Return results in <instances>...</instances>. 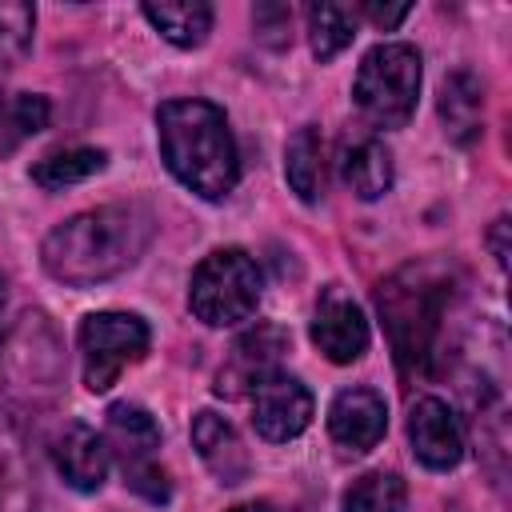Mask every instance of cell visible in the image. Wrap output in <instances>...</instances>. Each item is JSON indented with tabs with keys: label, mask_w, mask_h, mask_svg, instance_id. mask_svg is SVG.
I'll list each match as a JSON object with an SVG mask.
<instances>
[{
	"label": "cell",
	"mask_w": 512,
	"mask_h": 512,
	"mask_svg": "<svg viewBox=\"0 0 512 512\" xmlns=\"http://www.w3.org/2000/svg\"><path fill=\"white\" fill-rule=\"evenodd\" d=\"M48 100L36 92H8L0 96V156L20 148L28 136H36L48 124Z\"/></svg>",
	"instance_id": "20"
},
{
	"label": "cell",
	"mask_w": 512,
	"mask_h": 512,
	"mask_svg": "<svg viewBox=\"0 0 512 512\" xmlns=\"http://www.w3.org/2000/svg\"><path fill=\"white\" fill-rule=\"evenodd\" d=\"M104 160H108V156H104L100 148H64V152H52V156L36 160V164H32V180H36L40 188H48V192H60V188L80 184V180H88L92 172H100Z\"/></svg>",
	"instance_id": "22"
},
{
	"label": "cell",
	"mask_w": 512,
	"mask_h": 512,
	"mask_svg": "<svg viewBox=\"0 0 512 512\" xmlns=\"http://www.w3.org/2000/svg\"><path fill=\"white\" fill-rule=\"evenodd\" d=\"M152 232L156 220L144 204H100L56 224L40 244V260L52 280L92 288L128 272L152 244Z\"/></svg>",
	"instance_id": "1"
},
{
	"label": "cell",
	"mask_w": 512,
	"mask_h": 512,
	"mask_svg": "<svg viewBox=\"0 0 512 512\" xmlns=\"http://www.w3.org/2000/svg\"><path fill=\"white\" fill-rule=\"evenodd\" d=\"M352 12L364 16V20H372L376 28H396V24L408 16V4H396V8H384V4H356Z\"/></svg>",
	"instance_id": "25"
},
{
	"label": "cell",
	"mask_w": 512,
	"mask_h": 512,
	"mask_svg": "<svg viewBox=\"0 0 512 512\" xmlns=\"http://www.w3.org/2000/svg\"><path fill=\"white\" fill-rule=\"evenodd\" d=\"M80 372L88 392H108L120 372L144 360L152 332L136 312H92L80 324Z\"/></svg>",
	"instance_id": "7"
},
{
	"label": "cell",
	"mask_w": 512,
	"mask_h": 512,
	"mask_svg": "<svg viewBox=\"0 0 512 512\" xmlns=\"http://www.w3.org/2000/svg\"><path fill=\"white\" fill-rule=\"evenodd\" d=\"M376 304L404 372H428L440 348L444 312L452 304V280L444 264H404L376 288Z\"/></svg>",
	"instance_id": "3"
},
{
	"label": "cell",
	"mask_w": 512,
	"mask_h": 512,
	"mask_svg": "<svg viewBox=\"0 0 512 512\" xmlns=\"http://www.w3.org/2000/svg\"><path fill=\"white\" fill-rule=\"evenodd\" d=\"M504 232H508V220L500 216V220L492 224V232H488V244H492V256H496V264H500V268L508 264V244H504Z\"/></svg>",
	"instance_id": "26"
},
{
	"label": "cell",
	"mask_w": 512,
	"mask_h": 512,
	"mask_svg": "<svg viewBox=\"0 0 512 512\" xmlns=\"http://www.w3.org/2000/svg\"><path fill=\"white\" fill-rule=\"evenodd\" d=\"M36 32V8L24 0H0V80L24 60Z\"/></svg>",
	"instance_id": "24"
},
{
	"label": "cell",
	"mask_w": 512,
	"mask_h": 512,
	"mask_svg": "<svg viewBox=\"0 0 512 512\" xmlns=\"http://www.w3.org/2000/svg\"><path fill=\"white\" fill-rule=\"evenodd\" d=\"M252 424L264 440L272 444H284L292 436H300L308 424H312V412H316V400L312 392L288 376V372H272L268 380H260L252 392Z\"/></svg>",
	"instance_id": "8"
},
{
	"label": "cell",
	"mask_w": 512,
	"mask_h": 512,
	"mask_svg": "<svg viewBox=\"0 0 512 512\" xmlns=\"http://www.w3.org/2000/svg\"><path fill=\"white\" fill-rule=\"evenodd\" d=\"M312 344L332 364H352L368 348V320L352 296H344L336 284H328L312 312Z\"/></svg>",
	"instance_id": "11"
},
{
	"label": "cell",
	"mask_w": 512,
	"mask_h": 512,
	"mask_svg": "<svg viewBox=\"0 0 512 512\" xmlns=\"http://www.w3.org/2000/svg\"><path fill=\"white\" fill-rule=\"evenodd\" d=\"M388 428V404L376 388H344L328 408V432L348 452H368L384 440Z\"/></svg>",
	"instance_id": "12"
},
{
	"label": "cell",
	"mask_w": 512,
	"mask_h": 512,
	"mask_svg": "<svg viewBox=\"0 0 512 512\" xmlns=\"http://www.w3.org/2000/svg\"><path fill=\"white\" fill-rule=\"evenodd\" d=\"M144 20L176 48H196L212 32V4L204 0H172V4H144Z\"/></svg>",
	"instance_id": "17"
},
{
	"label": "cell",
	"mask_w": 512,
	"mask_h": 512,
	"mask_svg": "<svg viewBox=\"0 0 512 512\" xmlns=\"http://www.w3.org/2000/svg\"><path fill=\"white\" fill-rule=\"evenodd\" d=\"M4 308H8V280L0 276V336H4Z\"/></svg>",
	"instance_id": "28"
},
{
	"label": "cell",
	"mask_w": 512,
	"mask_h": 512,
	"mask_svg": "<svg viewBox=\"0 0 512 512\" xmlns=\"http://www.w3.org/2000/svg\"><path fill=\"white\" fill-rule=\"evenodd\" d=\"M192 444L204 460V468L220 480V484H244L248 472H252V460H248V448L240 440V432L216 416V412H196L192 420Z\"/></svg>",
	"instance_id": "14"
},
{
	"label": "cell",
	"mask_w": 512,
	"mask_h": 512,
	"mask_svg": "<svg viewBox=\"0 0 512 512\" xmlns=\"http://www.w3.org/2000/svg\"><path fill=\"white\" fill-rule=\"evenodd\" d=\"M440 120L456 144H472L484 124V92L472 72H452L440 88Z\"/></svg>",
	"instance_id": "16"
},
{
	"label": "cell",
	"mask_w": 512,
	"mask_h": 512,
	"mask_svg": "<svg viewBox=\"0 0 512 512\" xmlns=\"http://www.w3.org/2000/svg\"><path fill=\"white\" fill-rule=\"evenodd\" d=\"M284 176H288L292 192L304 204L320 200V192H324V140H320L316 124H304L288 140V148H284Z\"/></svg>",
	"instance_id": "19"
},
{
	"label": "cell",
	"mask_w": 512,
	"mask_h": 512,
	"mask_svg": "<svg viewBox=\"0 0 512 512\" xmlns=\"http://www.w3.org/2000/svg\"><path fill=\"white\" fill-rule=\"evenodd\" d=\"M284 352H288V332L284 328H276V324L248 328L232 344V352H228V360H224V368L216 376V392L220 396H244V392H252L260 380H268L272 372H280V356Z\"/></svg>",
	"instance_id": "9"
},
{
	"label": "cell",
	"mask_w": 512,
	"mask_h": 512,
	"mask_svg": "<svg viewBox=\"0 0 512 512\" xmlns=\"http://www.w3.org/2000/svg\"><path fill=\"white\" fill-rule=\"evenodd\" d=\"M28 504H32V468L24 456V436L0 412V512H28Z\"/></svg>",
	"instance_id": "18"
},
{
	"label": "cell",
	"mask_w": 512,
	"mask_h": 512,
	"mask_svg": "<svg viewBox=\"0 0 512 512\" xmlns=\"http://www.w3.org/2000/svg\"><path fill=\"white\" fill-rule=\"evenodd\" d=\"M356 36V12L344 4H308V44L320 60L340 56Z\"/></svg>",
	"instance_id": "21"
},
{
	"label": "cell",
	"mask_w": 512,
	"mask_h": 512,
	"mask_svg": "<svg viewBox=\"0 0 512 512\" xmlns=\"http://www.w3.org/2000/svg\"><path fill=\"white\" fill-rule=\"evenodd\" d=\"M228 512H292V508H284V504H276V500H248V504H236V508H228Z\"/></svg>",
	"instance_id": "27"
},
{
	"label": "cell",
	"mask_w": 512,
	"mask_h": 512,
	"mask_svg": "<svg viewBox=\"0 0 512 512\" xmlns=\"http://www.w3.org/2000/svg\"><path fill=\"white\" fill-rule=\"evenodd\" d=\"M48 452H52V464L64 476V484L76 488V492H96L104 484V476H108V464H112L104 436L96 428L80 424V420H68L52 436Z\"/></svg>",
	"instance_id": "13"
},
{
	"label": "cell",
	"mask_w": 512,
	"mask_h": 512,
	"mask_svg": "<svg viewBox=\"0 0 512 512\" xmlns=\"http://www.w3.org/2000/svg\"><path fill=\"white\" fill-rule=\"evenodd\" d=\"M404 500H408V488L396 472H364L348 484L344 492V512H404Z\"/></svg>",
	"instance_id": "23"
},
{
	"label": "cell",
	"mask_w": 512,
	"mask_h": 512,
	"mask_svg": "<svg viewBox=\"0 0 512 512\" xmlns=\"http://www.w3.org/2000/svg\"><path fill=\"white\" fill-rule=\"evenodd\" d=\"M420 52L412 44H376L364 52L356 80H352V100L360 116L376 128H404L416 112L420 100Z\"/></svg>",
	"instance_id": "4"
},
{
	"label": "cell",
	"mask_w": 512,
	"mask_h": 512,
	"mask_svg": "<svg viewBox=\"0 0 512 512\" xmlns=\"http://www.w3.org/2000/svg\"><path fill=\"white\" fill-rule=\"evenodd\" d=\"M340 180L360 200H380L392 188V152L376 136H352L340 144Z\"/></svg>",
	"instance_id": "15"
},
{
	"label": "cell",
	"mask_w": 512,
	"mask_h": 512,
	"mask_svg": "<svg viewBox=\"0 0 512 512\" xmlns=\"http://www.w3.org/2000/svg\"><path fill=\"white\" fill-rule=\"evenodd\" d=\"M408 444L416 460L432 472H448L464 456V428L460 416L440 396H420L408 412Z\"/></svg>",
	"instance_id": "10"
},
{
	"label": "cell",
	"mask_w": 512,
	"mask_h": 512,
	"mask_svg": "<svg viewBox=\"0 0 512 512\" xmlns=\"http://www.w3.org/2000/svg\"><path fill=\"white\" fill-rule=\"evenodd\" d=\"M156 136L168 172L200 200H224L240 180V152L228 116L212 100H168L156 108Z\"/></svg>",
	"instance_id": "2"
},
{
	"label": "cell",
	"mask_w": 512,
	"mask_h": 512,
	"mask_svg": "<svg viewBox=\"0 0 512 512\" xmlns=\"http://www.w3.org/2000/svg\"><path fill=\"white\" fill-rule=\"evenodd\" d=\"M104 444L108 460H116L124 488H132L148 504H168L172 484L160 464V424L140 408V404H112L104 420Z\"/></svg>",
	"instance_id": "6"
},
{
	"label": "cell",
	"mask_w": 512,
	"mask_h": 512,
	"mask_svg": "<svg viewBox=\"0 0 512 512\" xmlns=\"http://www.w3.org/2000/svg\"><path fill=\"white\" fill-rule=\"evenodd\" d=\"M260 288V268L244 248H216L192 272L188 308L208 328H228L260 308Z\"/></svg>",
	"instance_id": "5"
}]
</instances>
